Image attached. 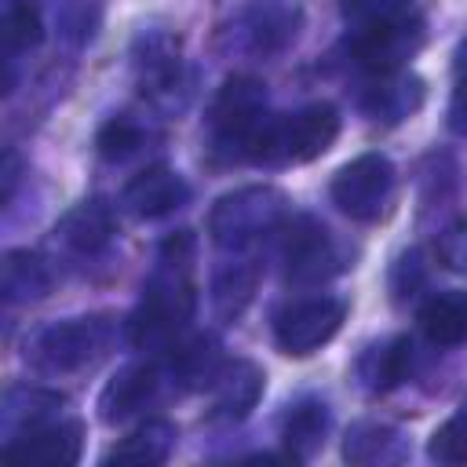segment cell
Masks as SVG:
<instances>
[{"instance_id": "obj_11", "label": "cell", "mask_w": 467, "mask_h": 467, "mask_svg": "<svg viewBox=\"0 0 467 467\" xmlns=\"http://www.w3.org/2000/svg\"><path fill=\"white\" fill-rule=\"evenodd\" d=\"M190 201V186L179 171L164 168V164H153L146 171H139L124 193H120V204L135 215V219H161L175 208H182Z\"/></svg>"}, {"instance_id": "obj_1", "label": "cell", "mask_w": 467, "mask_h": 467, "mask_svg": "<svg viewBox=\"0 0 467 467\" xmlns=\"http://www.w3.org/2000/svg\"><path fill=\"white\" fill-rule=\"evenodd\" d=\"M190 263H193V234L179 230L161 244V270L146 285V296L128 321V336L139 350L168 347L175 332L190 321L193 303H197Z\"/></svg>"}, {"instance_id": "obj_27", "label": "cell", "mask_w": 467, "mask_h": 467, "mask_svg": "<svg viewBox=\"0 0 467 467\" xmlns=\"http://www.w3.org/2000/svg\"><path fill=\"white\" fill-rule=\"evenodd\" d=\"M339 11L361 26V22H379V18H398L412 15V0H339Z\"/></svg>"}, {"instance_id": "obj_13", "label": "cell", "mask_w": 467, "mask_h": 467, "mask_svg": "<svg viewBox=\"0 0 467 467\" xmlns=\"http://www.w3.org/2000/svg\"><path fill=\"white\" fill-rule=\"evenodd\" d=\"M113 234H117V215H113V208L106 201H80L55 226V237L66 248L80 252V255L102 252L113 241Z\"/></svg>"}, {"instance_id": "obj_16", "label": "cell", "mask_w": 467, "mask_h": 467, "mask_svg": "<svg viewBox=\"0 0 467 467\" xmlns=\"http://www.w3.org/2000/svg\"><path fill=\"white\" fill-rule=\"evenodd\" d=\"M179 431L175 423L168 420H146L139 423L128 438H120L106 456L102 463H128V467H153V463H164L171 445H175Z\"/></svg>"}, {"instance_id": "obj_21", "label": "cell", "mask_w": 467, "mask_h": 467, "mask_svg": "<svg viewBox=\"0 0 467 467\" xmlns=\"http://www.w3.org/2000/svg\"><path fill=\"white\" fill-rule=\"evenodd\" d=\"M255 281H259V266L255 263H230L215 277V285H212V306H215V314L223 321H234L252 303Z\"/></svg>"}, {"instance_id": "obj_26", "label": "cell", "mask_w": 467, "mask_h": 467, "mask_svg": "<svg viewBox=\"0 0 467 467\" xmlns=\"http://www.w3.org/2000/svg\"><path fill=\"white\" fill-rule=\"evenodd\" d=\"M438 463H467V401L460 405L456 416H449L434 434L427 449Z\"/></svg>"}, {"instance_id": "obj_22", "label": "cell", "mask_w": 467, "mask_h": 467, "mask_svg": "<svg viewBox=\"0 0 467 467\" xmlns=\"http://www.w3.org/2000/svg\"><path fill=\"white\" fill-rule=\"evenodd\" d=\"M409 339H390V343H379L372 347L365 358H361V376H365V387L368 390H390L405 379L409 372Z\"/></svg>"}, {"instance_id": "obj_7", "label": "cell", "mask_w": 467, "mask_h": 467, "mask_svg": "<svg viewBox=\"0 0 467 467\" xmlns=\"http://www.w3.org/2000/svg\"><path fill=\"white\" fill-rule=\"evenodd\" d=\"M343 317H347V303L336 296L296 299L274 317V343L292 358H306L339 332Z\"/></svg>"}, {"instance_id": "obj_8", "label": "cell", "mask_w": 467, "mask_h": 467, "mask_svg": "<svg viewBox=\"0 0 467 467\" xmlns=\"http://www.w3.org/2000/svg\"><path fill=\"white\" fill-rule=\"evenodd\" d=\"M420 40H423V29H420V18L412 11V15L354 26L347 47H350L358 66H365L372 73H394L420 47Z\"/></svg>"}, {"instance_id": "obj_4", "label": "cell", "mask_w": 467, "mask_h": 467, "mask_svg": "<svg viewBox=\"0 0 467 467\" xmlns=\"http://www.w3.org/2000/svg\"><path fill=\"white\" fill-rule=\"evenodd\" d=\"M285 223V197L274 186H244L219 197L208 215V230L219 248H244Z\"/></svg>"}, {"instance_id": "obj_17", "label": "cell", "mask_w": 467, "mask_h": 467, "mask_svg": "<svg viewBox=\"0 0 467 467\" xmlns=\"http://www.w3.org/2000/svg\"><path fill=\"white\" fill-rule=\"evenodd\" d=\"M420 328L434 347L467 343V292H441L420 306Z\"/></svg>"}, {"instance_id": "obj_29", "label": "cell", "mask_w": 467, "mask_h": 467, "mask_svg": "<svg viewBox=\"0 0 467 467\" xmlns=\"http://www.w3.org/2000/svg\"><path fill=\"white\" fill-rule=\"evenodd\" d=\"M452 77H456V91H452V106H449V124H452V131L467 135V40L456 51Z\"/></svg>"}, {"instance_id": "obj_25", "label": "cell", "mask_w": 467, "mask_h": 467, "mask_svg": "<svg viewBox=\"0 0 467 467\" xmlns=\"http://www.w3.org/2000/svg\"><path fill=\"white\" fill-rule=\"evenodd\" d=\"M142 142H146V131L135 120H128V117H113L95 135V146H99V153L106 161H128L131 153H139Z\"/></svg>"}, {"instance_id": "obj_2", "label": "cell", "mask_w": 467, "mask_h": 467, "mask_svg": "<svg viewBox=\"0 0 467 467\" xmlns=\"http://www.w3.org/2000/svg\"><path fill=\"white\" fill-rule=\"evenodd\" d=\"M266 88L255 77H230L215 102H212V131L215 150H223L230 161H255L259 135L266 128Z\"/></svg>"}, {"instance_id": "obj_24", "label": "cell", "mask_w": 467, "mask_h": 467, "mask_svg": "<svg viewBox=\"0 0 467 467\" xmlns=\"http://www.w3.org/2000/svg\"><path fill=\"white\" fill-rule=\"evenodd\" d=\"M44 40V18L33 0H11L4 11V44L11 55L33 51Z\"/></svg>"}, {"instance_id": "obj_9", "label": "cell", "mask_w": 467, "mask_h": 467, "mask_svg": "<svg viewBox=\"0 0 467 467\" xmlns=\"http://www.w3.org/2000/svg\"><path fill=\"white\" fill-rule=\"evenodd\" d=\"M285 259H288V277L299 285H317L343 266L332 234L310 215H299L292 223L285 241Z\"/></svg>"}, {"instance_id": "obj_20", "label": "cell", "mask_w": 467, "mask_h": 467, "mask_svg": "<svg viewBox=\"0 0 467 467\" xmlns=\"http://www.w3.org/2000/svg\"><path fill=\"white\" fill-rule=\"evenodd\" d=\"M401 452H405V445H401V434L394 427L354 423L347 431L343 456L354 460V463H390V460H401Z\"/></svg>"}, {"instance_id": "obj_10", "label": "cell", "mask_w": 467, "mask_h": 467, "mask_svg": "<svg viewBox=\"0 0 467 467\" xmlns=\"http://www.w3.org/2000/svg\"><path fill=\"white\" fill-rule=\"evenodd\" d=\"M80 445H84V427L77 420L29 423L18 438L7 441V456L26 463H44V467H69L80 460Z\"/></svg>"}, {"instance_id": "obj_28", "label": "cell", "mask_w": 467, "mask_h": 467, "mask_svg": "<svg viewBox=\"0 0 467 467\" xmlns=\"http://www.w3.org/2000/svg\"><path fill=\"white\" fill-rule=\"evenodd\" d=\"M434 255L445 270L452 274H467V223L449 226L438 241H434Z\"/></svg>"}, {"instance_id": "obj_6", "label": "cell", "mask_w": 467, "mask_h": 467, "mask_svg": "<svg viewBox=\"0 0 467 467\" xmlns=\"http://www.w3.org/2000/svg\"><path fill=\"white\" fill-rule=\"evenodd\" d=\"M332 204L354 223H376L394 193V164L383 153H361L332 175Z\"/></svg>"}, {"instance_id": "obj_23", "label": "cell", "mask_w": 467, "mask_h": 467, "mask_svg": "<svg viewBox=\"0 0 467 467\" xmlns=\"http://www.w3.org/2000/svg\"><path fill=\"white\" fill-rule=\"evenodd\" d=\"M219 368H223V358H219L212 336H197L175 350V372L186 387H212Z\"/></svg>"}, {"instance_id": "obj_18", "label": "cell", "mask_w": 467, "mask_h": 467, "mask_svg": "<svg viewBox=\"0 0 467 467\" xmlns=\"http://www.w3.org/2000/svg\"><path fill=\"white\" fill-rule=\"evenodd\" d=\"M51 288V274L33 252H7L0 263V292L7 303H33Z\"/></svg>"}, {"instance_id": "obj_19", "label": "cell", "mask_w": 467, "mask_h": 467, "mask_svg": "<svg viewBox=\"0 0 467 467\" xmlns=\"http://www.w3.org/2000/svg\"><path fill=\"white\" fill-rule=\"evenodd\" d=\"M325 431H328V409L321 401H299L296 409H288L285 427H281L285 452L292 460H306L325 441Z\"/></svg>"}, {"instance_id": "obj_30", "label": "cell", "mask_w": 467, "mask_h": 467, "mask_svg": "<svg viewBox=\"0 0 467 467\" xmlns=\"http://www.w3.org/2000/svg\"><path fill=\"white\" fill-rule=\"evenodd\" d=\"M15 186H18V157L7 150V153H4V193H0V201H4V204L11 201Z\"/></svg>"}, {"instance_id": "obj_3", "label": "cell", "mask_w": 467, "mask_h": 467, "mask_svg": "<svg viewBox=\"0 0 467 467\" xmlns=\"http://www.w3.org/2000/svg\"><path fill=\"white\" fill-rule=\"evenodd\" d=\"M339 135V113L328 102L303 106L281 120H266L259 146H255V164H306L321 157Z\"/></svg>"}, {"instance_id": "obj_5", "label": "cell", "mask_w": 467, "mask_h": 467, "mask_svg": "<svg viewBox=\"0 0 467 467\" xmlns=\"http://www.w3.org/2000/svg\"><path fill=\"white\" fill-rule=\"evenodd\" d=\"M106 339H109L106 321H99V317H69V321H58V325L44 328L26 347V358L40 372H51V376L80 372V368H88V365H95L102 358Z\"/></svg>"}, {"instance_id": "obj_12", "label": "cell", "mask_w": 467, "mask_h": 467, "mask_svg": "<svg viewBox=\"0 0 467 467\" xmlns=\"http://www.w3.org/2000/svg\"><path fill=\"white\" fill-rule=\"evenodd\" d=\"M263 394V368L255 361L234 358L223 361V368L212 379V409L223 420H244Z\"/></svg>"}, {"instance_id": "obj_15", "label": "cell", "mask_w": 467, "mask_h": 467, "mask_svg": "<svg viewBox=\"0 0 467 467\" xmlns=\"http://www.w3.org/2000/svg\"><path fill=\"white\" fill-rule=\"evenodd\" d=\"M157 390V372L153 365H128L120 368L99 394V416L102 423H120L131 412H139Z\"/></svg>"}, {"instance_id": "obj_14", "label": "cell", "mask_w": 467, "mask_h": 467, "mask_svg": "<svg viewBox=\"0 0 467 467\" xmlns=\"http://www.w3.org/2000/svg\"><path fill=\"white\" fill-rule=\"evenodd\" d=\"M420 102H423V80L394 69V73H379V80L365 91L361 109H365L372 120L398 124V120H405L409 113H416Z\"/></svg>"}]
</instances>
